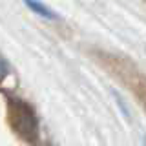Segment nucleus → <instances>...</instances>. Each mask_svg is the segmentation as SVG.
Listing matches in <instances>:
<instances>
[{"mask_svg": "<svg viewBox=\"0 0 146 146\" xmlns=\"http://www.w3.org/2000/svg\"><path fill=\"white\" fill-rule=\"evenodd\" d=\"M11 121L17 133H20L24 139L36 137V119L24 102H11Z\"/></svg>", "mask_w": 146, "mask_h": 146, "instance_id": "f257e3e1", "label": "nucleus"}, {"mask_svg": "<svg viewBox=\"0 0 146 146\" xmlns=\"http://www.w3.org/2000/svg\"><path fill=\"white\" fill-rule=\"evenodd\" d=\"M26 4H27V7L33 9V11H36L38 15H42V17H51V18H53V13L49 11L48 7H44L40 2H36V0H26Z\"/></svg>", "mask_w": 146, "mask_h": 146, "instance_id": "f03ea898", "label": "nucleus"}, {"mask_svg": "<svg viewBox=\"0 0 146 146\" xmlns=\"http://www.w3.org/2000/svg\"><path fill=\"white\" fill-rule=\"evenodd\" d=\"M6 75H7V64L4 62L2 57H0V79H4Z\"/></svg>", "mask_w": 146, "mask_h": 146, "instance_id": "7ed1b4c3", "label": "nucleus"}]
</instances>
